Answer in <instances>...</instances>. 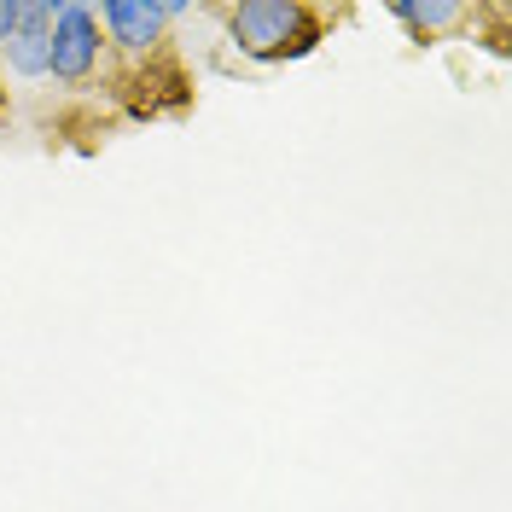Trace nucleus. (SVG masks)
Wrapping results in <instances>:
<instances>
[{
	"instance_id": "4",
	"label": "nucleus",
	"mask_w": 512,
	"mask_h": 512,
	"mask_svg": "<svg viewBox=\"0 0 512 512\" xmlns=\"http://www.w3.org/2000/svg\"><path fill=\"white\" fill-rule=\"evenodd\" d=\"M18 76H47V53H53V0H18V30L0 47Z\"/></svg>"
},
{
	"instance_id": "5",
	"label": "nucleus",
	"mask_w": 512,
	"mask_h": 512,
	"mask_svg": "<svg viewBox=\"0 0 512 512\" xmlns=\"http://www.w3.org/2000/svg\"><path fill=\"white\" fill-rule=\"evenodd\" d=\"M472 12H478V6H466V0H390V18L408 24L419 41H425V35H448V30H460V24H472Z\"/></svg>"
},
{
	"instance_id": "3",
	"label": "nucleus",
	"mask_w": 512,
	"mask_h": 512,
	"mask_svg": "<svg viewBox=\"0 0 512 512\" xmlns=\"http://www.w3.org/2000/svg\"><path fill=\"white\" fill-rule=\"evenodd\" d=\"M187 12H192L187 0H111V6H99L94 18L111 30V41H117L123 53H134V59L146 53V59H152L163 47V30H169L175 18H187Z\"/></svg>"
},
{
	"instance_id": "7",
	"label": "nucleus",
	"mask_w": 512,
	"mask_h": 512,
	"mask_svg": "<svg viewBox=\"0 0 512 512\" xmlns=\"http://www.w3.org/2000/svg\"><path fill=\"white\" fill-rule=\"evenodd\" d=\"M0 111H6V82H0Z\"/></svg>"
},
{
	"instance_id": "6",
	"label": "nucleus",
	"mask_w": 512,
	"mask_h": 512,
	"mask_svg": "<svg viewBox=\"0 0 512 512\" xmlns=\"http://www.w3.org/2000/svg\"><path fill=\"white\" fill-rule=\"evenodd\" d=\"M12 30H18V0H0V47L12 41Z\"/></svg>"
},
{
	"instance_id": "1",
	"label": "nucleus",
	"mask_w": 512,
	"mask_h": 512,
	"mask_svg": "<svg viewBox=\"0 0 512 512\" xmlns=\"http://www.w3.org/2000/svg\"><path fill=\"white\" fill-rule=\"evenodd\" d=\"M222 24L233 47L256 64L303 59L326 41L320 6H303V0H239V6H222Z\"/></svg>"
},
{
	"instance_id": "2",
	"label": "nucleus",
	"mask_w": 512,
	"mask_h": 512,
	"mask_svg": "<svg viewBox=\"0 0 512 512\" xmlns=\"http://www.w3.org/2000/svg\"><path fill=\"white\" fill-rule=\"evenodd\" d=\"M47 70L59 76V82H88L99 70V18L94 6H82V0H59L53 6V53H47Z\"/></svg>"
}]
</instances>
